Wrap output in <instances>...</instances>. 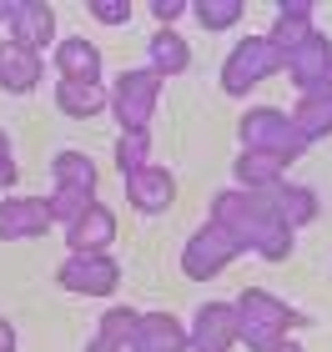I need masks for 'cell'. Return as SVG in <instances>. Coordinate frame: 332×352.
Listing matches in <instances>:
<instances>
[{"label":"cell","instance_id":"1","mask_svg":"<svg viewBox=\"0 0 332 352\" xmlns=\"http://www.w3.org/2000/svg\"><path fill=\"white\" fill-rule=\"evenodd\" d=\"M236 312H242V338L257 347V352H277V347H282V342H277L282 332H287L292 322H307V317H297L292 307H282V302L267 297V292H247Z\"/></svg>","mask_w":332,"mask_h":352},{"label":"cell","instance_id":"2","mask_svg":"<svg viewBox=\"0 0 332 352\" xmlns=\"http://www.w3.org/2000/svg\"><path fill=\"white\" fill-rule=\"evenodd\" d=\"M242 141H247V146H257V151L282 156V162H292V156L302 151V131H297L282 111H272V106L252 111V116L242 121Z\"/></svg>","mask_w":332,"mask_h":352},{"label":"cell","instance_id":"3","mask_svg":"<svg viewBox=\"0 0 332 352\" xmlns=\"http://www.w3.org/2000/svg\"><path fill=\"white\" fill-rule=\"evenodd\" d=\"M287 66V56L277 51L272 41H247V45H236V56L227 60V96H242L247 86H257L262 76H272V71H282Z\"/></svg>","mask_w":332,"mask_h":352},{"label":"cell","instance_id":"4","mask_svg":"<svg viewBox=\"0 0 332 352\" xmlns=\"http://www.w3.org/2000/svg\"><path fill=\"white\" fill-rule=\"evenodd\" d=\"M287 71L307 96H327L332 91V51H327V41L307 36L297 51H287Z\"/></svg>","mask_w":332,"mask_h":352},{"label":"cell","instance_id":"5","mask_svg":"<svg viewBox=\"0 0 332 352\" xmlns=\"http://www.w3.org/2000/svg\"><path fill=\"white\" fill-rule=\"evenodd\" d=\"M156 86H162V76H156V71H131V76H121V86H116V111H121V126H126V131H146Z\"/></svg>","mask_w":332,"mask_h":352},{"label":"cell","instance_id":"6","mask_svg":"<svg viewBox=\"0 0 332 352\" xmlns=\"http://www.w3.org/2000/svg\"><path fill=\"white\" fill-rule=\"evenodd\" d=\"M116 262L111 257H101V252H76V257L60 267V282L71 287V292H91V297H101V292H111L116 287Z\"/></svg>","mask_w":332,"mask_h":352},{"label":"cell","instance_id":"7","mask_svg":"<svg viewBox=\"0 0 332 352\" xmlns=\"http://www.w3.org/2000/svg\"><path fill=\"white\" fill-rule=\"evenodd\" d=\"M236 338H242V317H236V307H227V302H212V307L197 312L192 342H197L201 352H227Z\"/></svg>","mask_w":332,"mask_h":352},{"label":"cell","instance_id":"8","mask_svg":"<svg viewBox=\"0 0 332 352\" xmlns=\"http://www.w3.org/2000/svg\"><path fill=\"white\" fill-rule=\"evenodd\" d=\"M126 186H131V206L136 212H166L171 197H177V182L162 171V166H141L126 176Z\"/></svg>","mask_w":332,"mask_h":352},{"label":"cell","instance_id":"9","mask_svg":"<svg viewBox=\"0 0 332 352\" xmlns=\"http://www.w3.org/2000/svg\"><path fill=\"white\" fill-rule=\"evenodd\" d=\"M236 247H242V242L227 236V232H197V242L186 247V272H192V277H212L221 262L236 257Z\"/></svg>","mask_w":332,"mask_h":352},{"label":"cell","instance_id":"10","mask_svg":"<svg viewBox=\"0 0 332 352\" xmlns=\"http://www.w3.org/2000/svg\"><path fill=\"white\" fill-rule=\"evenodd\" d=\"M51 227V206L45 201H5L0 206V236L21 242V236H41Z\"/></svg>","mask_w":332,"mask_h":352},{"label":"cell","instance_id":"11","mask_svg":"<svg viewBox=\"0 0 332 352\" xmlns=\"http://www.w3.org/2000/svg\"><path fill=\"white\" fill-rule=\"evenodd\" d=\"M36 76H41V56L30 51V45H21V41L0 45V86L5 91H30Z\"/></svg>","mask_w":332,"mask_h":352},{"label":"cell","instance_id":"12","mask_svg":"<svg viewBox=\"0 0 332 352\" xmlns=\"http://www.w3.org/2000/svg\"><path fill=\"white\" fill-rule=\"evenodd\" d=\"M181 347H186V332L171 317H136L131 352H181Z\"/></svg>","mask_w":332,"mask_h":352},{"label":"cell","instance_id":"13","mask_svg":"<svg viewBox=\"0 0 332 352\" xmlns=\"http://www.w3.org/2000/svg\"><path fill=\"white\" fill-rule=\"evenodd\" d=\"M5 21L15 25V36H10V41L30 45V51H41V45L51 41V30H56L51 6H5Z\"/></svg>","mask_w":332,"mask_h":352},{"label":"cell","instance_id":"14","mask_svg":"<svg viewBox=\"0 0 332 352\" xmlns=\"http://www.w3.org/2000/svg\"><path fill=\"white\" fill-rule=\"evenodd\" d=\"M111 236H116V217H111L106 206H96V201L71 221V252H101Z\"/></svg>","mask_w":332,"mask_h":352},{"label":"cell","instance_id":"15","mask_svg":"<svg viewBox=\"0 0 332 352\" xmlns=\"http://www.w3.org/2000/svg\"><path fill=\"white\" fill-rule=\"evenodd\" d=\"M56 71H60V81H96L101 51L91 41H60L56 45Z\"/></svg>","mask_w":332,"mask_h":352},{"label":"cell","instance_id":"16","mask_svg":"<svg viewBox=\"0 0 332 352\" xmlns=\"http://www.w3.org/2000/svg\"><path fill=\"white\" fill-rule=\"evenodd\" d=\"M262 201H267V212H272L287 232H292V221H307L312 212H318L312 191H297V186H272V197H262Z\"/></svg>","mask_w":332,"mask_h":352},{"label":"cell","instance_id":"17","mask_svg":"<svg viewBox=\"0 0 332 352\" xmlns=\"http://www.w3.org/2000/svg\"><path fill=\"white\" fill-rule=\"evenodd\" d=\"M56 106L66 111V116H96L106 106V91L96 81H60L56 86Z\"/></svg>","mask_w":332,"mask_h":352},{"label":"cell","instance_id":"18","mask_svg":"<svg viewBox=\"0 0 332 352\" xmlns=\"http://www.w3.org/2000/svg\"><path fill=\"white\" fill-rule=\"evenodd\" d=\"M292 126H297V131H302V141H312V136L332 131V91H327V96H307V101L297 106Z\"/></svg>","mask_w":332,"mask_h":352},{"label":"cell","instance_id":"19","mask_svg":"<svg viewBox=\"0 0 332 352\" xmlns=\"http://www.w3.org/2000/svg\"><path fill=\"white\" fill-rule=\"evenodd\" d=\"M151 60H156V76H177V71H186V60H192V51L171 36V30H162V36L151 41Z\"/></svg>","mask_w":332,"mask_h":352},{"label":"cell","instance_id":"20","mask_svg":"<svg viewBox=\"0 0 332 352\" xmlns=\"http://www.w3.org/2000/svg\"><path fill=\"white\" fill-rule=\"evenodd\" d=\"M56 176H60V186H76V191L96 186V166H91L81 151H60L56 156Z\"/></svg>","mask_w":332,"mask_h":352},{"label":"cell","instance_id":"21","mask_svg":"<svg viewBox=\"0 0 332 352\" xmlns=\"http://www.w3.org/2000/svg\"><path fill=\"white\" fill-rule=\"evenodd\" d=\"M116 166H121V176H131V171H141V166H151V162H146V131H126V136H121V146H116Z\"/></svg>","mask_w":332,"mask_h":352},{"label":"cell","instance_id":"22","mask_svg":"<svg viewBox=\"0 0 332 352\" xmlns=\"http://www.w3.org/2000/svg\"><path fill=\"white\" fill-rule=\"evenodd\" d=\"M277 166H287V162H282V156H272V151H252V156H242V162H236V176H242V182H272Z\"/></svg>","mask_w":332,"mask_h":352},{"label":"cell","instance_id":"23","mask_svg":"<svg viewBox=\"0 0 332 352\" xmlns=\"http://www.w3.org/2000/svg\"><path fill=\"white\" fill-rule=\"evenodd\" d=\"M236 15H242V0H201V6H197V21L207 25V30L232 25Z\"/></svg>","mask_w":332,"mask_h":352},{"label":"cell","instance_id":"24","mask_svg":"<svg viewBox=\"0 0 332 352\" xmlns=\"http://www.w3.org/2000/svg\"><path fill=\"white\" fill-rule=\"evenodd\" d=\"M91 15L106 25H116V21H131V0H91Z\"/></svg>","mask_w":332,"mask_h":352},{"label":"cell","instance_id":"25","mask_svg":"<svg viewBox=\"0 0 332 352\" xmlns=\"http://www.w3.org/2000/svg\"><path fill=\"white\" fill-rule=\"evenodd\" d=\"M15 182V162H10V146H5V136H0V191H5Z\"/></svg>","mask_w":332,"mask_h":352},{"label":"cell","instance_id":"26","mask_svg":"<svg viewBox=\"0 0 332 352\" xmlns=\"http://www.w3.org/2000/svg\"><path fill=\"white\" fill-rule=\"evenodd\" d=\"M151 10H156V21H177V15H181L186 6H181V0H156Z\"/></svg>","mask_w":332,"mask_h":352},{"label":"cell","instance_id":"27","mask_svg":"<svg viewBox=\"0 0 332 352\" xmlns=\"http://www.w3.org/2000/svg\"><path fill=\"white\" fill-rule=\"evenodd\" d=\"M0 352H15V332H10L5 317H0Z\"/></svg>","mask_w":332,"mask_h":352},{"label":"cell","instance_id":"28","mask_svg":"<svg viewBox=\"0 0 332 352\" xmlns=\"http://www.w3.org/2000/svg\"><path fill=\"white\" fill-rule=\"evenodd\" d=\"M0 21H5V6H0Z\"/></svg>","mask_w":332,"mask_h":352}]
</instances>
